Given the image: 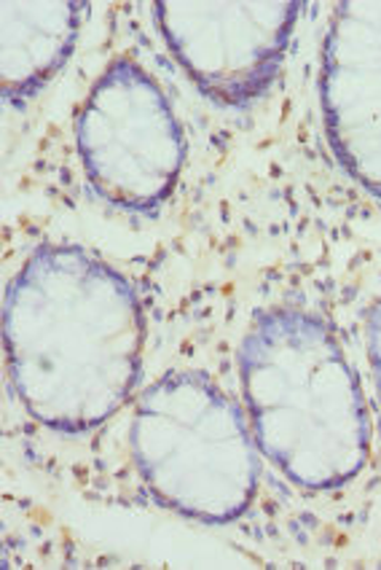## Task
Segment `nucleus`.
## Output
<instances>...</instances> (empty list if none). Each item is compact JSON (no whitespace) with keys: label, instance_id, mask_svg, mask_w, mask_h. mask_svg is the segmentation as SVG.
<instances>
[{"label":"nucleus","instance_id":"nucleus-1","mask_svg":"<svg viewBox=\"0 0 381 570\" xmlns=\"http://www.w3.org/2000/svg\"><path fill=\"white\" fill-rule=\"evenodd\" d=\"M79 142L92 184L121 205L157 203L180 161L176 125L159 89L127 65L94 89Z\"/></svg>","mask_w":381,"mask_h":570}]
</instances>
